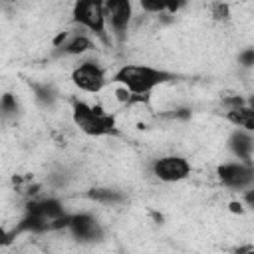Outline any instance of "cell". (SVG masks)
<instances>
[{
	"instance_id": "cell-18",
	"label": "cell",
	"mask_w": 254,
	"mask_h": 254,
	"mask_svg": "<svg viewBox=\"0 0 254 254\" xmlns=\"http://www.w3.org/2000/svg\"><path fill=\"white\" fill-rule=\"evenodd\" d=\"M244 202L250 206V208H254V187H250L248 190H244Z\"/></svg>"
},
{
	"instance_id": "cell-6",
	"label": "cell",
	"mask_w": 254,
	"mask_h": 254,
	"mask_svg": "<svg viewBox=\"0 0 254 254\" xmlns=\"http://www.w3.org/2000/svg\"><path fill=\"white\" fill-rule=\"evenodd\" d=\"M153 175L163 183H179L190 175V165L181 155H165L155 159Z\"/></svg>"
},
{
	"instance_id": "cell-12",
	"label": "cell",
	"mask_w": 254,
	"mask_h": 254,
	"mask_svg": "<svg viewBox=\"0 0 254 254\" xmlns=\"http://www.w3.org/2000/svg\"><path fill=\"white\" fill-rule=\"evenodd\" d=\"M87 196L99 204H119L125 200V194H121L115 189H91L87 190Z\"/></svg>"
},
{
	"instance_id": "cell-14",
	"label": "cell",
	"mask_w": 254,
	"mask_h": 254,
	"mask_svg": "<svg viewBox=\"0 0 254 254\" xmlns=\"http://www.w3.org/2000/svg\"><path fill=\"white\" fill-rule=\"evenodd\" d=\"M0 109H2V115L4 117H10V115H16L18 111V101L12 93H4L2 95V101H0Z\"/></svg>"
},
{
	"instance_id": "cell-20",
	"label": "cell",
	"mask_w": 254,
	"mask_h": 254,
	"mask_svg": "<svg viewBox=\"0 0 254 254\" xmlns=\"http://www.w3.org/2000/svg\"><path fill=\"white\" fill-rule=\"evenodd\" d=\"M236 254H254V248H250V246H244V248L236 250Z\"/></svg>"
},
{
	"instance_id": "cell-1",
	"label": "cell",
	"mask_w": 254,
	"mask_h": 254,
	"mask_svg": "<svg viewBox=\"0 0 254 254\" xmlns=\"http://www.w3.org/2000/svg\"><path fill=\"white\" fill-rule=\"evenodd\" d=\"M171 79H175V75L169 71H163L151 65H137V64L121 65L111 77V81L119 83L121 87H125L127 91L139 97H149V93L157 85H163Z\"/></svg>"
},
{
	"instance_id": "cell-13",
	"label": "cell",
	"mask_w": 254,
	"mask_h": 254,
	"mask_svg": "<svg viewBox=\"0 0 254 254\" xmlns=\"http://www.w3.org/2000/svg\"><path fill=\"white\" fill-rule=\"evenodd\" d=\"M34 93H36V99L42 103V105H46V107H50V105H54V101H56V91L50 87V85H34Z\"/></svg>"
},
{
	"instance_id": "cell-5",
	"label": "cell",
	"mask_w": 254,
	"mask_h": 254,
	"mask_svg": "<svg viewBox=\"0 0 254 254\" xmlns=\"http://www.w3.org/2000/svg\"><path fill=\"white\" fill-rule=\"evenodd\" d=\"M71 81L77 89L85 93H99L107 85V75H105V69L97 62L87 60L73 67Z\"/></svg>"
},
{
	"instance_id": "cell-19",
	"label": "cell",
	"mask_w": 254,
	"mask_h": 254,
	"mask_svg": "<svg viewBox=\"0 0 254 254\" xmlns=\"http://www.w3.org/2000/svg\"><path fill=\"white\" fill-rule=\"evenodd\" d=\"M230 210H232V212H238V214H240V212H242V204L234 200V202H230Z\"/></svg>"
},
{
	"instance_id": "cell-15",
	"label": "cell",
	"mask_w": 254,
	"mask_h": 254,
	"mask_svg": "<svg viewBox=\"0 0 254 254\" xmlns=\"http://www.w3.org/2000/svg\"><path fill=\"white\" fill-rule=\"evenodd\" d=\"M238 60H240V65H244V67H252V65H254V48H246V50H242L240 56H238Z\"/></svg>"
},
{
	"instance_id": "cell-16",
	"label": "cell",
	"mask_w": 254,
	"mask_h": 254,
	"mask_svg": "<svg viewBox=\"0 0 254 254\" xmlns=\"http://www.w3.org/2000/svg\"><path fill=\"white\" fill-rule=\"evenodd\" d=\"M141 8L145 10V12H167V4H163V2H141Z\"/></svg>"
},
{
	"instance_id": "cell-3",
	"label": "cell",
	"mask_w": 254,
	"mask_h": 254,
	"mask_svg": "<svg viewBox=\"0 0 254 254\" xmlns=\"http://www.w3.org/2000/svg\"><path fill=\"white\" fill-rule=\"evenodd\" d=\"M71 20L79 24L81 28H87L91 34H95L103 44H109L107 36V18H105V6L101 2L93 0H79L71 8Z\"/></svg>"
},
{
	"instance_id": "cell-7",
	"label": "cell",
	"mask_w": 254,
	"mask_h": 254,
	"mask_svg": "<svg viewBox=\"0 0 254 254\" xmlns=\"http://www.w3.org/2000/svg\"><path fill=\"white\" fill-rule=\"evenodd\" d=\"M103 6H105L107 26L113 30V36L119 42H123L133 18V4L127 0H111V2H105Z\"/></svg>"
},
{
	"instance_id": "cell-21",
	"label": "cell",
	"mask_w": 254,
	"mask_h": 254,
	"mask_svg": "<svg viewBox=\"0 0 254 254\" xmlns=\"http://www.w3.org/2000/svg\"><path fill=\"white\" fill-rule=\"evenodd\" d=\"M246 103H248V105H250V107H252V109H254V95H250V97H248V99H246Z\"/></svg>"
},
{
	"instance_id": "cell-17",
	"label": "cell",
	"mask_w": 254,
	"mask_h": 254,
	"mask_svg": "<svg viewBox=\"0 0 254 254\" xmlns=\"http://www.w3.org/2000/svg\"><path fill=\"white\" fill-rule=\"evenodd\" d=\"M212 10H216L214 18H226V14H228V6H222V4H214Z\"/></svg>"
},
{
	"instance_id": "cell-2",
	"label": "cell",
	"mask_w": 254,
	"mask_h": 254,
	"mask_svg": "<svg viewBox=\"0 0 254 254\" xmlns=\"http://www.w3.org/2000/svg\"><path fill=\"white\" fill-rule=\"evenodd\" d=\"M71 119L89 137H105V135H115L117 133L115 117L105 113L99 105L93 107L85 101L73 99L71 101Z\"/></svg>"
},
{
	"instance_id": "cell-11",
	"label": "cell",
	"mask_w": 254,
	"mask_h": 254,
	"mask_svg": "<svg viewBox=\"0 0 254 254\" xmlns=\"http://www.w3.org/2000/svg\"><path fill=\"white\" fill-rule=\"evenodd\" d=\"M93 48H95V44H93L91 38H87L85 34H75L73 38H69L64 44L62 52L64 54H69V56H81V54H85V52H89Z\"/></svg>"
},
{
	"instance_id": "cell-10",
	"label": "cell",
	"mask_w": 254,
	"mask_h": 254,
	"mask_svg": "<svg viewBox=\"0 0 254 254\" xmlns=\"http://www.w3.org/2000/svg\"><path fill=\"white\" fill-rule=\"evenodd\" d=\"M226 119L232 123V125H236V127H240V129H244V131H254V109L246 103V105H240V107H236V109H228L226 111Z\"/></svg>"
},
{
	"instance_id": "cell-4",
	"label": "cell",
	"mask_w": 254,
	"mask_h": 254,
	"mask_svg": "<svg viewBox=\"0 0 254 254\" xmlns=\"http://www.w3.org/2000/svg\"><path fill=\"white\" fill-rule=\"evenodd\" d=\"M216 177L222 187L232 190H248L250 187H254V167L244 161L218 165Z\"/></svg>"
},
{
	"instance_id": "cell-9",
	"label": "cell",
	"mask_w": 254,
	"mask_h": 254,
	"mask_svg": "<svg viewBox=\"0 0 254 254\" xmlns=\"http://www.w3.org/2000/svg\"><path fill=\"white\" fill-rule=\"evenodd\" d=\"M228 147H230V151H232L238 159H242L244 163H250V155H252V151H254V137H252L248 131L238 129V131H234V133L230 135Z\"/></svg>"
},
{
	"instance_id": "cell-8",
	"label": "cell",
	"mask_w": 254,
	"mask_h": 254,
	"mask_svg": "<svg viewBox=\"0 0 254 254\" xmlns=\"http://www.w3.org/2000/svg\"><path fill=\"white\" fill-rule=\"evenodd\" d=\"M67 228H69L71 236L77 238L79 242H97L103 238V228H101L99 220L95 216H91L89 212L71 214Z\"/></svg>"
}]
</instances>
